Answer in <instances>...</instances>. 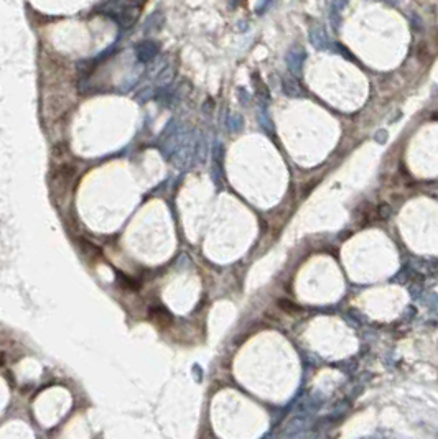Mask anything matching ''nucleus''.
Masks as SVG:
<instances>
[{"instance_id": "nucleus-2", "label": "nucleus", "mask_w": 438, "mask_h": 439, "mask_svg": "<svg viewBox=\"0 0 438 439\" xmlns=\"http://www.w3.org/2000/svg\"><path fill=\"white\" fill-rule=\"evenodd\" d=\"M157 53H159V44H157L155 42H152V40L140 42L137 44V48H135V54H137V58L142 63H147V61L153 60V58L157 56Z\"/></svg>"}, {"instance_id": "nucleus-3", "label": "nucleus", "mask_w": 438, "mask_h": 439, "mask_svg": "<svg viewBox=\"0 0 438 439\" xmlns=\"http://www.w3.org/2000/svg\"><path fill=\"white\" fill-rule=\"evenodd\" d=\"M310 42L315 48H318V49L328 48L329 40H328V35H326V31H324L323 26H320V25L311 26L310 28Z\"/></svg>"}, {"instance_id": "nucleus-6", "label": "nucleus", "mask_w": 438, "mask_h": 439, "mask_svg": "<svg viewBox=\"0 0 438 439\" xmlns=\"http://www.w3.org/2000/svg\"><path fill=\"white\" fill-rule=\"evenodd\" d=\"M278 306L282 307L283 311L290 313V314L299 313V311H300V307H299V306H297V305H292V303H288V301H285V300H280V301H278Z\"/></svg>"}, {"instance_id": "nucleus-5", "label": "nucleus", "mask_w": 438, "mask_h": 439, "mask_svg": "<svg viewBox=\"0 0 438 439\" xmlns=\"http://www.w3.org/2000/svg\"><path fill=\"white\" fill-rule=\"evenodd\" d=\"M341 10H343V2H333L331 3V23L338 30L341 23Z\"/></svg>"}, {"instance_id": "nucleus-4", "label": "nucleus", "mask_w": 438, "mask_h": 439, "mask_svg": "<svg viewBox=\"0 0 438 439\" xmlns=\"http://www.w3.org/2000/svg\"><path fill=\"white\" fill-rule=\"evenodd\" d=\"M303 58H305V53H303V49H301L300 46H295V48H292L290 49V53H288V65H290L292 67H295V69H299L300 67V65H301V61H303Z\"/></svg>"}, {"instance_id": "nucleus-1", "label": "nucleus", "mask_w": 438, "mask_h": 439, "mask_svg": "<svg viewBox=\"0 0 438 439\" xmlns=\"http://www.w3.org/2000/svg\"><path fill=\"white\" fill-rule=\"evenodd\" d=\"M145 0H104L96 8L97 13L109 17L122 30H129L137 23Z\"/></svg>"}, {"instance_id": "nucleus-7", "label": "nucleus", "mask_w": 438, "mask_h": 439, "mask_svg": "<svg viewBox=\"0 0 438 439\" xmlns=\"http://www.w3.org/2000/svg\"><path fill=\"white\" fill-rule=\"evenodd\" d=\"M269 3H270V0H264V2H262V3H260V5H259V7H257V12H259V13H260V12H264V8H265V7H267V5H269Z\"/></svg>"}, {"instance_id": "nucleus-8", "label": "nucleus", "mask_w": 438, "mask_h": 439, "mask_svg": "<svg viewBox=\"0 0 438 439\" xmlns=\"http://www.w3.org/2000/svg\"><path fill=\"white\" fill-rule=\"evenodd\" d=\"M239 2H241V0H232L231 5H232V7H237V5H239Z\"/></svg>"}]
</instances>
